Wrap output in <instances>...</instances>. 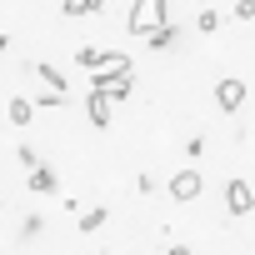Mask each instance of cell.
<instances>
[{
    "mask_svg": "<svg viewBox=\"0 0 255 255\" xmlns=\"http://www.w3.org/2000/svg\"><path fill=\"white\" fill-rule=\"evenodd\" d=\"M100 225H105V210H85L80 215V230H100Z\"/></svg>",
    "mask_w": 255,
    "mask_h": 255,
    "instance_id": "cell-13",
    "label": "cell"
},
{
    "mask_svg": "<svg viewBox=\"0 0 255 255\" xmlns=\"http://www.w3.org/2000/svg\"><path fill=\"white\" fill-rule=\"evenodd\" d=\"M160 25H165V0H135V5H130V30L140 40H150Z\"/></svg>",
    "mask_w": 255,
    "mask_h": 255,
    "instance_id": "cell-1",
    "label": "cell"
},
{
    "mask_svg": "<svg viewBox=\"0 0 255 255\" xmlns=\"http://www.w3.org/2000/svg\"><path fill=\"white\" fill-rule=\"evenodd\" d=\"M75 60H80L90 75H95V65H100V50H95V45H80V55H75Z\"/></svg>",
    "mask_w": 255,
    "mask_h": 255,
    "instance_id": "cell-12",
    "label": "cell"
},
{
    "mask_svg": "<svg viewBox=\"0 0 255 255\" xmlns=\"http://www.w3.org/2000/svg\"><path fill=\"white\" fill-rule=\"evenodd\" d=\"M235 15L240 20H255V0H235Z\"/></svg>",
    "mask_w": 255,
    "mask_h": 255,
    "instance_id": "cell-15",
    "label": "cell"
},
{
    "mask_svg": "<svg viewBox=\"0 0 255 255\" xmlns=\"http://www.w3.org/2000/svg\"><path fill=\"white\" fill-rule=\"evenodd\" d=\"M225 210H230V215H250V210H255V190H250L245 180H230V185H225Z\"/></svg>",
    "mask_w": 255,
    "mask_h": 255,
    "instance_id": "cell-3",
    "label": "cell"
},
{
    "mask_svg": "<svg viewBox=\"0 0 255 255\" xmlns=\"http://www.w3.org/2000/svg\"><path fill=\"white\" fill-rule=\"evenodd\" d=\"M95 75H130V60H125V55H105V50H100Z\"/></svg>",
    "mask_w": 255,
    "mask_h": 255,
    "instance_id": "cell-7",
    "label": "cell"
},
{
    "mask_svg": "<svg viewBox=\"0 0 255 255\" xmlns=\"http://www.w3.org/2000/svg\"><path fill=\"white\" fill-rule=\"evenodd\" d=\"M175 40H180V35H175V30H170V25H160V30H155V35H150V40H145V45H150V50H170V45H175Z\"/></svg>",
    "mask_w": 255,
    "mask_h": 255,
    "instance_id": "cell-11",
    "label": "cell"
},
{
    "mask_svg": "<svg viewBox=\"0 0 255 255\" xmlns=\"http://www.w3.org/2000/svg\"><path fill=\"white\" fill-rule=\"evenodd\" d=\"M30 190H35V195H55V190H60L55 170H50V165H35V170H30Z\"/></svg>",
    "mask_w": 255,
    "mask_h": 255,
    "instance_id": "cell-5",
    "label": "cell"
},
{
    "mask_svg": "<svg viewBox=\"0 0 255 255\" xmlns=\"http://www.w3.org/2000/svg\"><path fill=\"white\" fill-rule=\"evenodd\" d=\"M85 110H90V120H95V125H110V115H115V105H110L105 95H95V90H90V100H85Z\"/></svg>",
    "mask_w": 255,
    "mask_h": 255,
    "instance_id": "cell-6",
    "label": "cell"
},
{
    "mask_svg": "<svg viewBox=\"0 0 255 255\" xmlns=\"http://www.w3.org/2000/svg\"><path fill=\"white\" fill-rule=\"evenodd\" d=\"M195 25H200V30H220V15H215V10H200V20H195Z\"/></svg>",
    "mask_w": 255,
    "mask_h": 255,
    "instance_id": "cell-14",
    "label": "cell"
},
{
    "mask_svg": "<svg viewBox=\"0 0 255 255\" xmlns=\"http://www.w3.org/2000/svg\"><path fill=\"white\" fill-rule=\"evenodd\" d=\"M215 105H220L225 115H235V110L245 105V80H235V75H225V80L215 85Z\"/></svg>",
    "mask_w": 255,
    "mask_h": 255,
    "instance_id": "cell-2",
    "label": "cell"
},
{
    "mask_svg": "<svg viewBox=\"0 0 255 255\" xmlns=\"http://www.w3.org/2000/svg\"><path fill=\"white\" fill-rule=\"evenodd\" d=\"M170 255H190V250H185V245H170Z\"/></svg>",
    "mask_w": 255,
    "mask_h": 255,
    "instance_id": "cell-16",
    "label": "cell"
},
{
    "mask_svg": "<svg viewBox=\"0 0 255 255\" xmlns=\"http://www.w3.org/2000/svg\"><path fill=\"white\" fill-rule=\"evenodd\" d=\"M5 115H10V125H30L35 120V100H10Z\"/></svg>",
    "mask_w": 255,
    "mask_h": 255,
    "instance_id": "cell-8",
    "label": "cell"
},
{
    "mask_svg": "<svg viewBox=\"0 0 255 255\" xmlns=\"http://www.w3.org/2000/svg\"><path fill=\"white\" fill-rule=\"evenodd\" d=\"M35 70H40V80L50 85V95H65V75H60L55 65H35Z\"/></svg>",
    "mask_w": 255,
    "mask_h": 255,
    "instance_id": "cell-9",
    "label": "cell"
},
{
    "mask_svg": "<svg viewBox=\"0 0 255 255\" xmlns=\"http://www.w3.org/2000/svg\"><path fill=\"white\" fill-rule=\"evenodd\" d=\"M200 185H205V180H200V170H190V165H185V170L170 180V195H175V200H195V195H200Z\"/></svg>",
    "mask_w": 255,
    "mask_h": 255,
    "instance_id": "cell-4",
    "label": "cell"
},
{
    "mask_svg": "<svg viewBox=\"0 0 255 255\" xmlns=\"http://www.w3.org/2000/svg\"><path fill=\"white\" fill-rule=\"evenodd\" d=\"M65 15H90V10H105V0H60Z\"/></svg>",
    "mask_w": 255,
    "mask_h": 255,
    "instance_id": "cell-10",
    "label": "cell"
}]
</instances>
